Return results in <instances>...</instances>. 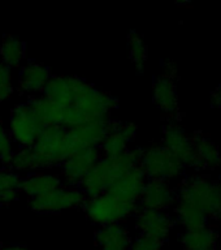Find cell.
Listing matches in <instances>:
<instances>
[{
	"label": "cell",
	"mask_w": 221,
	"mask_h": 250,
	"mask_svg": "<svg viewBox=\"0 0 221 250\" xmlns=\"http://www.w3.org/2000/svg\"><path fill=\"white\" fill-rule=\"evenodd\" d=\"M143 148H128L119 156H101L80 185L87 198L103 194L130 168L140 166Z\"/></svg>",
	"instance_id": "6da1fadb"
},
{
	"label": "cell",
	"mask_w": 221,
	"mask_h": 250,
	"mask_svg": "<svg viewBox=\"0 0 221 250\" xmlns=\"http://www.w3.org/2000/svg\"><path fill=\"white\" fill-rule=\"evenodd\" d=\"M82 207L86 216L94 224L100 227L122 223L125 219L130 218L140 210L138 203L126 202L107 191L103 194L87 198Z\"/></svg>",
	"instance_id": "7a4b0ae2"
},
{
	"label": "cell",
	"mask_w": 221,
	"mask_h": 250,
	"mask_svg": "<svg viewBox=\"0 0 221 250\" xmlns=\"http://www.w3.org/2000/svg\"><path fill=\"white\" fill-rule=\"evenodd\" d=\"M31 150L37 169H47L61 164L72 155L66 142V129L62 126H44Z\"/></svg>",
	"instance_id": "3957f363"
},
{
	"label": "cell",
	"mask_w": 221,
	"mask_h": 250,
	"mask_svg": "<svg viewBox=\"0 0 221 250\" xmlns=\"http://www.w3.org/2000/svg\"><path fill=\"white\" fill-rule=\"evenodd\" d=\"M177 198L195 205L207 216L215 218L221 210V193L218 185L204 176H191L185 180Z\"/></svg>",
	"instance_id": "277c9868"
},
{
	"label": "cell",
	"mask_w": 221,
	"mask_h": 250,
	"mask_svg": "<svg viewBox=\"0 0 221 250\" xmlns=\"http://www.w3.org/2000/svg\"><path fill=\"white\" fill-rule=\"evenodd\" d=\"M140 167L150 180H168L179 177L183 172V164L161 145H152L144 148Z\"/></svg>",
	"instance_id": "5b68a950"
},
{
	"label": "cell",
	"mask_w": 221,
	"mask_h": 250,
	"mask_svg": "<svg viewBox=\"0 0 221 250\" xmlns=\"http://www.w3.org/2000/svg\"><path fill=\"white\" fill-rule=\"evenodd\" d=\"M87 197L78 187L61 185L47 194L30 199V207L35 212L51 214V212H60L68 208L82 207Z\"/></svg>",
	"instance_id": "8992f818"
},
{
	"label": "cell",
	"mask_w": 221,
	"mask_h": 250,
	"mask_svg": "<svg viewBox=\"0 0 221 250\" xmlns=\"http://www.w3.org/2000/svg\"><path fill=\"white\" fill-rule=\"evenodd\" d=\"M94 86L76 76H51L43 90V95L62 107L73 105Z\"/></svg>",
	"instance_id": "52a82bcc"
},
{
	"label": "cell",
	"mask_w": 221,
	"mask_h": 250,
	"mask_svg": "<svg viewBox=\"0 0 221 250\" xmlns=\"http://www.w3.org/2000/svg\"><path fill=\"white\" fill-rule=\"evenodd\" d=\"M163 147L173 154L177 159L189 167L204 168V164L195 152L193 140L187 136L186 130L177 121L172 120L164 128Z\"/></svg>",
	"instance_id": "ba28073f"
},
{
	"label": "cell",
	"mask_w": 221,
	"mask_h": 250,
	"mask_svg": "<svg viewBox=\"0 0 221 250\" xmlns=\"http://www.w3.org/2000/svg\"><path fill=\"white\" fill-rule=\"evenodd\" d=\"M44 128L33 115L27 103H20L12 109L9 134L20 147H31Z\"/></svg>",
	"instance_id": "9c48e42d"
},
{
	"label": "cell",
	"mask_w": 221,
	"mask_h": 250,
	"mask_svg": "<svg viewBox=\"0 0 221 250\" xmlns=\"http://www.w3.org/2000/svg\"><path fill=\"white\" fill-rule=\"evenodd\" d=\"M101 158V152L98 147L83 148L68 156L61 164V177L68 187L81 185L89 172L93 169L98 160Z\"/></svg>",
	"instance_id": "30bf717a"
},
{
	"label": "cell",
	"mask_w": 221,
	"mask_h": 250,
	"mask_svg": "<svg viewBox=\"0 0 221 250\" xmlns=\"http://www.w3.org/2000/svg\"><path fill=\"white\" fill-rule=\"evenodd\" d=\"M73 105L80 111L85 123L104 121L111 120V112L119 107V101L111 94L93 87Z\"/></svg>",
	"instance_id": "8fae6325"
},
{
	"label": "cell",
	"mask_w": 221,
	"mask_h": 250,
	"mask_svg": "<svg viewBox=\"0 0 221 250\" xmlns=\"http://www.w3.org/2000/svg\"><path fill=\"white\" fill-rule=\"evenodd\" d=\"M111 126V120L104 121H89L76 128L66 129V142L69 146L70 154L83 150V148L98 147Z\"/></svg>",
	"instance_id": "7c38bea8"
},
{
	"label": "cell",
	"mask_w": 221,
	"mask_h": 250,
	"mask_svg": "<svg viewBox=\"0 0 221 250\" xmlns=\"http://www.w3.org/2000/svg\"><path fill=\"white\" fill-rule=\"evenodd\" d=\"M173 226V220L167 212L150 208H142L137 211L136 227L140 229L141 234L164 242L169 236Z\"/></svg>",
	"instance_id": "4fadbf2b"
},
{
	"label": "cell",
	"mask_w": 221,
	"mask_h": 250,
	"mask_svg": "<svg viewBox=\"0 0 221 250\" xmlns=\"http://www.w3.org/2000/svg\"><path fill=\"white\" fill-rule=\"evenodd\" d=\"M147 183V177L142 171L140 166L130 168L128 172L120 176L115 183L109 187L107 193L115 195L117 198L126 201V202L138 203L142 194H143L144 187Z\"/></svg>",
	"instance_id": "5bb4252c"
},
{
	"label": "cell",
	"mask_w": 221,
	"mask_h": 250,
	"mask_svg": "<svg viewBox=\"0 0 221 250\" xmlns=\"http://www.w3.org/2000/svg\"><path fill=\"white\" fill-rule=\"evenodd\" d=\"M137 136V126L133 123L111 120V126L99 150L101 156H119L128 150V145Z\"/></svg>",
	"instance_id": "9a60e30c"
},
{
	"label": "cell",
	"mask_w": 221,
	"mask_h": 250,
	"mask_svg": "<svg viewBox=\"0 0 221 250\" xmlns=\"http://www.w3.org/2000/svg\"><path fill=\"white\" fill-rule=\"evenodd\" d=\"M140 201L142 208L164 211L176 203L177 194L168 181L148 180Z\"/></svg>",
	"instance_id": "2e32d148"
},
{
	"label": "cell",
	"mask_w": 221,
	"mask_h": 250,
	"mask_svg": "<svg viewBox=\"0 0 221 250\" xmlns=\"http://www.w3.org/2000/svg\"><path fill=\"white\" fill-rule=\"evenodd\" d=\"M51 70L44 64L29 62L20 69L19 87L27 94L43 93L47 82L51 78Z\"/></svg>",
	"instance_id": "e0dca14e"
},
{
	"label": "cell",
	"mask_w": 221,
	"mask_h": 250,
	"mask_svg": "<svg viewBox=\"0 0 221 250\" xmlns=\"http://www.w3.org/2000/svg\"><path fill=\"white\" fill-rule=\"evenodd\" d=\"M27 105L43 126H62L65 107L51 101L50 98L44 97L43 94L30 98Z\"/></svg>",
	"instance_id": "ac0fdd59"
},
{
	"label": "cell",
	"mask_w": 221,
	"mask_h": 250,
	"mask_svg": "<svg viewBox=\"0 0 221 250\" xmlns=\"http://www.w3.org/2000/svg\"><path fill=\"white\" fill-rule=\"evenodd\" d=\"M95 241L100 250H129L132 237L122 223L100 227L95 232Z\"/></svg>",
	"instance_id": "d6986e66"
},
{
	"label": "cell",
	"mask_w": 221,
	"mask_h": 250,
	"mask_svg": "<svg viewBox=\"0 0 221 250\" xmlns=\"http://www.w3.org/2000/svg\"><path fill=\"white\" fill-rule=\"evenodd\" d=\"M61 177L48 172H33L21 179L20 190L23 191L30 199L44 195L61 187Z\"/></svg>",
	"instance_id": "ffe728a7"
},
{
	"label": "cell",
	"mask_w": 221,
	"mask_h": 250,
	"mask_svg": "<svg viewBox=\"0 0 221 250\" xmlns=\"http://www.w3.org/2000/svg\"><path fill=\"white\" fill-rule=\"evenodd\" d=\"M154 101L164 113L175 115L179 109V98L175 82L168 76H160L154 82Z\"/></svg>",
	"instance_id": "44dd1931"
},
{
	"label": "cell",
	"mask_w": 221,
	"mask_h": 250,
	"mask_svg": "<svg viewBox=\"0 0 221 250\" xmlns=\"http://www.w3.org/2000/svg\"><path fill=\"white\" fill-rule=\"evenodd\" d=\"M218 233L212 228L202 227L197 229H187L181 234V245L183 250H210L214 249Z\"/></svg>",
	"instance_id": "7402d4cb"
},
{
	"label": "cell",
	"mask_w": 221,
	"mask_h": 250,
	"mask_svg": "<svg viewBox=\"0 0 221 250\" xmlns=\"http://www.w3.org/2000/svg\"><path fill=\"white\" fill-rule=\"evenodd\" d=\"M177 205H176V216H177V222L183 226L187 229H197V228H202L206 227L208 216L203 212L201 208L193 205V203L187 202L185 199L177 198Z\"/></svg>",
	"instance_id": "603a6c76"
},
{
	"label": "cell",
	"mask_w": 221,
	"mask_h": 250,
	"mask_svg": "<svg viewBox=\"0 0 221 250\" xmlns=\"http://www.w3.org/2000/svg\"><path fill=\"white\" fill-rule=\"evenodd\" d=\"M26 56V48L21 39L15 35H7L0 44V59L8 68H17Z\"/></svg>",
	"instance_id": "cb8c5ba5"
},
{
	"label": "cell",
	"mask_w": 221,
	"mask_h": 250,
	"mask_svg": "<svg viewBox=\"0 0 221 250\" xmlns=\"http://www.w3.org/2000/svg\"><path fill=\"white\" fill-rule=\"evenodd\" d=\"M193 145H194L195 152L199 156V159L202 160L204 167L207 168H216L221 164V156L218 147L211 140L203 134L197 133L193 138Z\"/></svg>",
	"instance_id": "d4e9b609"
},
{
	"label": "cell",
	"mask_w": 221,
	"mask_h": 250,
	"mask_svg": "<svg viewBox=\"0 0 221 250\" xmlns=\"http://www.w3.org/2000/svg\"><path fill=\"white\" fill-rule=\"evenodd\" d=\"M21 176L11 169H0V205H9L19 198Z\"/></svg>",
	"instance_id": "484cf974"
},
{
	"label": "cell",
	"mask_w": 221,
	"mask_h": 250,
	"mask_svg": "<svg viewBox=\"0 0 221 250\" xmlns=\"http://www.w3.org/2000/svg\"><path fill=\"white\" fill-rule=\"evenodd\" d=\"M128 44L132 62H134L137 70L142 72L147 59V47L144 44V41L141 38V35L137 34V31L132 30L128 35Z\"/></svg>",
	"instance_id": "4316f807"
},
{
	"label": "cell",
	"mask_w": 221,
	"mask_h": 250,
	"mask_svg": "<svg viewBox=\"0 0 221 250\" xmlns=\"http://www.w3.org/2000/svg\"><path fill=\"white\" fill-rule=\"evenodd\" d=\"M9 169L13 172H34L37 169L34 154L31 147H20L12 156Z\"/></svg>",
	"instance_id": "83f0119b"
},
{
	"label": "cell",
	"mask_w": 221,
	"mask_h": 250,
	"mask_svg": "<svg viewBox=\"0 0 221 250\" xmlns=\"http://www.w3.org/2000/svg\"><path fill=\"white\" fill-rule=\"evenodd\" d=\"M13 154L15 150H13V141L11 134L0 123V162L4 167H9Z\"/></svg>",
	"instance_id": "f1b7e54d"
},
{
	"label": "cell",
	"mask_w": 221,
	"mask_h": 250,
	"mask_svg": "<svg viewBox=\"0 0 221 250\" xmlns=\"http://www.w3.org/2000/svg\"><path fill=\"white\" fill-rule=\"evenodd\" d=\"M13 77L12 69L0 62V102L9 99L13 94Z\"/></svg>",
	"instance_id": "f546056e"
},
{
	"label": "cell",
	"mask_w": 221,
	"mask_h": 250,
	"mask_svg": "<svg viewBox=\"0 0 221 250\" xmlns=\"http://www.w3.org/2000/svg\"><path fill=\"white\" fill-rule=\"evenodd\" d=\"M161 246L163 242L141 234L134 241H132L129 250H161Z\"/></svg>",
	"instance_id": "4dcf8cb0"
},
{
	"label": "cell",
	"mask_w": 221,
	"mask_h": 250,
	"mask_svg": "<svg viewBox=\"0 0 221 250\" xmlns=\"http://www.w3.org/2000/svg\"><path fill=\"white\" fill-rule=\"evenodd\" d=\"M212 104H214L215 107L221 108V86H219L218 89L212 93Z\"/></svg>",
	"instance_id": "1f68e13d"
},
{
	"label": "cell",
	"mask_w": 221,
	"mask_h": 250,
	"mask_svg": "<svg viewBox=\"0 0 221 250\" xmlns=\"http://www.w3.org/2000/svg\"><path fill=\"white\" fill-rule=\"evenodd\" d=\"M0 250H33V249H29V248L22 245H8V246H1Z\"/></svg>",
	"instance_id": "d6a6232c"
},
{
	"label": "cell",
	"mask_w": 221,
	"mask_h": 250,
	"mask_svg": "<svg viewBox=\"0 0 221 250\" xmlns=\"http://www.w3.org/2000/svg\"><path fill=\"white\" fill-rule=\"evenodd\" d=\"M215 218H216V219H218V220H220V222H221V210L219 211V214L216 215V216H215Z\"/></svg>",
	"instance_id": "836d02e7"
},
{
	"label": "cell",
	"mask_w": 221,
	"mask_h": 250,
	"mask_svg": "<svg viewBox=\"0 0 221 250\" xmlns=\"http://www.w3.org/2000/svg\"><path fill=\"white\" fill-rule=\"evenodd\" d=\"M218 188H219V190H220V193H221V179H220V181H219V184H218Z\"/></svg>",
	"instance_id": "e575fe53"
},
{
	"label": "cell",
	"mask_w": 221,
	"mask_h": 250,
	"mask_svg": "<svg viewBox=\"0 0 221 250\" xmlns=\"http://www.w3.org/2000/svg\"><path fill=\"white\" fill-rule=\"evenodd\" d=\"M1 246H3V245H1V244H0V248H1Z\"/></svg>",
	"instance_id": "d590c367"
},
{
	"label": "cell",
	"mask_w": 221,
	"mask_h": 250,
	"mask_svg": "<svg viewBox=\"0 0 221 250\" xmlns=\"http://www.w3.org/2000/svg\"><path fill=\"white\" fill-rule=\"evenodd\" d=\"M210 250H214V249H210Z\"/></svg>",
	"instance_id": "8d00e7d4"
}]
</instances>
